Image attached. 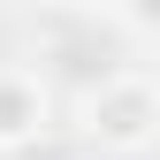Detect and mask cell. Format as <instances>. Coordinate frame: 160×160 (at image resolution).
<instances>
[{
	"label": "cell",
	"instance_id": "obj_2",
	"mask_svg": "<svg viewBox=\"0 0 160 160\" xmlns=\"http://www.w3.org/2000/svg\"><path fill=\"white\" fill-rule=\"evenodd\" d=\"M46 114H53V99L38 76H15V69H0V152H23L38 130H46Z\"/></svg>",
	"mask_w": 160,
	"mask_h": 160
},
{
	"label": "cell",
	"instance_id": "obj_3",
	"mask_svg": "<svg viewBox=\"0 0 160 160\" xmlns=\"http://www.w3.org/2000/svg\"><path fill=\"white\" fill-rule=\"evenodd\" d=\"M122 8V23H137V31H160V0H114Z\"/></svg>",
	"mask_w": 160,
	"mask_h": 160
},
{
	"label": "cell",
	"instance_id": "obj_1",
	"mask_svg": "<svg viewBox=\"0 0 160 160\" xmlns=\"http://www.w3.org/2000/svg\"><path fill=\"white\" fill-rule=\"evenodd\" d=\"M84 137L107 152H145L160 145V84L145 76H107L84 92Z\"/></svg>",
	"mask_w": 160,
	"mask_h": 160
}]
</instances>
